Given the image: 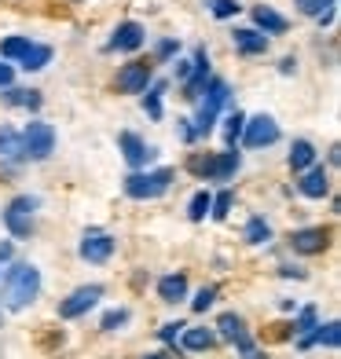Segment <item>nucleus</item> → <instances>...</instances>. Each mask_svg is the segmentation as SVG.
I'll use <instances>...</instances> for the list:
<instances>
[{
    "mask_svg": "<svg viewBox=\"0 0 341 359\" xmlns=\"http://www.w3.org/2000/svg\"><path fill=\"white\" fill-rule=\"evenodd\" d=\"M52 151H55V128L48 121H29L22 128V158L44 161V158H52Z\"/></svg>",
    "mask_w": 341,
    "mask_h": 359,
    "instance_id": "5",
    "label": "nucleus"
},
{
    "mask_svg": "<svg viewBox=\"0 0 341 359\" xmlns=\"http://www.w3.org/2000/svg\"><path fill=\"white\" fill-rule=\"evenodd\" d=\"M279 125H275V118H268V114H257V118H246V128H242V140L250 151H265V147L279 143Z\"/></svg>",
    "mask_w": 341,
    "mask_h": 359,
    "instance_id": "8",
    "label": "nucleus"
},
{
    "mask_svg": "<svg viewBox=\"0 0 341 359\" xmlns=\"http://www.w3.org/2000/svg\"><path fill=\"white\" fill-rule=\"evenodd\" d=\"M316 326H319V312H316V308L312 304H308V308H301V312H297V319H294V334H312L316 330Z\"/></svg>",
    "mask_w": 341,
    "mask_h": 359,
    "instance_id": "30",
    "label": "nucleus"
},
{
    "mask_svg": "<svg viewBox=\"0 0 341 359\" xmlns=\"http://www.w3.org/2000/svg\"><path fill=\"white\" fill-rule=\"evenodd\" d=\"M242 359H265V352H257V348H246V352H242Z\"/></svg>",
    "mask_w": 341,
    "mask_h": 359,
    "instance_id": "46",
    "label": "nucleus"
},
{
    "mask_svg": "<svg viewBox=\"0 0 341 359\" xmlns=\"http://www.w3.org/2000/svg\"><path fill=\"white\" fill-rule=\"evenodd\" d=\"M184 326H187V323H180V319H176V323H166V326L158 330V337L166 341V345L176 348V341H180V334H184ZM176 352H180V348H176ZM176 352H173V355H176Z\"/></svg>",
    "mask_w": 341,
    "mask_h": 359,
    "instance_id": "35",
    "label": "nucleus"
},
{
    "mask_svg": "<svg viewBox=\"0 0 341 359\" xmlns=\"http://www.w3.org/2000/svg\"><path fill=\"white\" fill-rule=\"evenodd\" d=\"M118 147H121V154H125V161H128L133 169H143L147 161L158 158V147H147L136 133H121V136H118Z\"/></svg>",
    "mask_w": 341,
    "mask_h": 359,
    "instance_id": "13",
    "label": "nucleus"
},
{
    "mask_svg": "<svg viewBox=\"0 0 341 359\" xmlns=\"http://www.w3.org/2000/svg\"><path fill=\"white\" fill-rule=\"evenodd\" d=\"M158 297L166 301V304H180L187 297V275L184 271L161 275V279H158Z\"/></svg>",
    "mask_w": 341,
    "mask_h": 359,
    "instance_id": "18",
    "label": "nucleus"
},
{
    "mask_svg": "<svg viewBox=\"0 0 341 359\" xmlns=\"http://www.w3.org/2000/svg\"><path fill=\"white\" fill-rule=\"evenodd\" d=\"M294 4H297V11H301V15H312V19H319L323 11L337 8V0H294Z\"/></svg>",
    "mask_w": 341,
    "mask_h": 359,
    "instance_id": "32",
    "label": "nucleus"
},
{
    "mask_svg": "<svg viewBox=\"0 0 341 359\" xmlns=\"http://www.w3.org/2000/svg\"><path fill=\"white\" fill-rule=\"evenodd\" d=\"M312 345L337 348V345H341V323H323V326H316L312 334L301 337V348H312Z\"/></svg>",
    "mask_w": 341,
    "mask_h": 359,
    "instance_id": "20",
    "label": "nucleus"
},
{
    "mask_svg": "<svg viewBox=\"0 0 341 359\" xmlns=\"http://www.w3.org/2000/svg\"><path fill=\"white\" fill-rule=\"evenodd\" d=\"M143 41H147V29H143L140 22H118V29H114V37H110V52H140Z\"/></svg>",
    "mask_w": 341,
    "mask_h": 359,
    "instance_id": "12",
    "label": "nucleus"
},
{
    "mask_svg": "<svg viewBox=\"0 0 341 359\" xmlns=\"http://www.w3.org/2000/svg\"><path fill=\"white\" fill-rule=\"evenodd\" d=\"M103 297V286L100 283H92V286H77L70 297H62L59 301V319H81V316H88L95 304H100Z\"/></svg>",
    "mask_w": 341,
    "mask_h": 359,
    "instance_id": "9",
    "label": "nucleus"
},
{
    "mask_svg": "<svg viewBox=\"0 0 341 359\" xmlns=\"http://www.w3.org/2000/svg\"><path fill=\"white\" fill-rule=\"evenodd\" d=\"M297 191L305 194V198H327L330 194V176L323 165H312V169H305L301 180H297Z\"/></svg>",
    "mask_w": 341,
    "mask_h": 359,
    "instance_id": "16",
    "label": "nucleus"
},
{
    "mask_svg": "<svg viewBox=\"0 0 341 359\" xmlns=\"http://www.w3.org/2000/svg\"><path fill=\"white\" fill-rule=\"evenodd\" d=\"M242 128H246V114L242 110H232L224 121V140H227V151H235L239 140H242Z\"/></svg>",
    "mask_w": 341,
    "mask_h": 359,
    "instance_id": "27",
    "label": "nucleus"
},
{
    "mask_svg": "<svg viewBox=\"0 0 341 359\" xmlns=\"http://www.w3.org/2000/svg\"><path fill=\"white\" fill-rule=\"evenodd\" d=\"M173 55H180V41L161 37V41H158V48H154V59H158V62H169Z\"/></svg>",
    "mask_w": 341,
    "mask_h": 359,
    "instance_id": "36",
    "label": "nucleus"
},
{
    "mask_svg": "<svg viewBox=\"0 0 341 359\" xmlns=\"http://www.w3.org/2000/svg\"><path fill=\"white\" fill-rule=\"evenodd\" d=\"M77 253H81V260H88V264H107L114 257V238L107 231H100V227H92V231H85V238H81Z\"/></svg>",
    "mask_w": 341,
    "mask_h": 359,
    "instance_id": "10",
    "label": "nucleus"
},
{
    "mask_svg": "<svg viewBox=\"0 0 341 359\" xmlns=\"http://www.w3.org/2000/svg\"><path fill=\"white\" fill-rule=\"evenodd\" d=\"M176 128H180V136H184V143H194V140H199V133H194V125H191V118H176Z\"/></svg>",
    "mask_w": 341,
    "mask_h": 359,
    "instance_id": "38",
    "label": "nucleus"
},
{
    "mask_svg": "<svg viewBox=\"0 0 341 359\" xmlns=\"http://www.w3.org/2000/svg\"><path fill=\"white\" fill-rule=\"evenodd\" d=\"M41 202L34 194H19V198H11V205L4 209V227L11 231V238H29L34 235V209Z\"/></svg>",
    "mask_w": 341,
    "mask_h": 359,
    "instance_id": "6",
    "label": "nucleus"
},
{
    "mask_svg": "<svg viewBox=\"0 0 341 359\" xmlns=\"http://www.w3.org/2000/svg\"><path fill=\"white\" fill-rule=\"evenodd\" d=\"M29 44H34L29 37H4V41H0V59H4V62H19Z\"/></svg>",
    "mask_w": 341,
    "mask_h": 359,
    "instance_id": "28",
    "label": "nucleus"
},
{
    "mask_svg": "<svg viewBox=\"0 0 341 359\" xmlns=\"http://www.w3.org/2000/svg\"><path fill=\"white\" fill-rule=\"evenodd\" d=\"M290 169L294 172H305V169H312L316 165V147L308 143V140H294V147H290Z\"/></svg>",
    "mask_w": 341,
    "mask_h": 359,
    "instance_id": "21",
    "label": "nucleus"
},
{
    "mask_svg": "<svg viewBox=\"0 0 341 359\" xmlns=\"http://www.w3.org/2000/svg\"><path fill=\"white\" fill-rule=\"evenodd\" d=\"M191 67H194L191 59H176V81H180V85H184V81L191 77Z\"/></svg>",
    "mask_w": 341,
    "mask_h": 359,
    "instance_id": "40",
    "label": "nucleus"
},
{
    "mask_svg": "<svg viewBox=\"0 0 341 359\" xmlns=\"http://www.w3.org/2000/svg\"><path fill=\"white\" fill-rule=\"evenodd\" d=\"M0 326H4V308H0Z\"/></svg>",
    "mask_w": 341,
    "mask_h": 359,
    "instance_id": "47",
    "label": "nucleus"
},
{
    "mask_svg": "<svg viewBox=\"0 0 341 359\" xmlns=\"http://www.w3.org/2000/svg\"><path fill=\"white\" fill-rule=\"evenodd\" d=\"M232 41H235V48H239V55H265L268 44H272L265 34H257V29H235Z\"/></svg>",
    "mask_w": 341,
    "mask_h": 359,
    "instance_id": "19",
    "label": "nucleus"
},
{
    "mask_svg": "<svg viewBox=\"0 0 341 359\" xmlns=\"http://www.w3.org/2000/svg\"><path fill=\"white\" fill-rule=\"evenodd\" d=\"M217 330H220V337H224V341H232V345H235L239 352L253 348V337L246 334V323H242V316H235V312H224V316L217 319Z\"/></svg>",
    "mask_w": 341,
    "mask_h": 359,
    "instance_id": "14",
    "label": "nucleus"
},
{
    "mask_svg": "<svg viewBox=\"0 0 341 359\" xmlns=\"http://www.w3.org/2000/svg\"><path fill=\"white\" fill-rule=\"evenodd\" d=\"M246 242L250 246H268L272 242V224L265 217H250L246 220Z\"/></svg>",
    "mask_w": 341,
    "mask_h": 359,
    "instance_id": "26",
    "label": "nucleus"
},
{
    "mask_svg": "<svg viewBox=\"0 0 341 359\" xmlns=\"http://www.w3.org/2000/svg\"><path fill=\"white\" fill-rule=\"evenodd\" d=\"M327 246H330V231H327V227H301V231L290 235V250L301 253V257H319Z\"/></svg>",
    "mask_w": 341,
    "mask_h": 359,
    "instance_id": "11",
    "label": "nucleus"
},
{
    "mask_svg": "<svg viewBox=\"0 0 341 359\" xmlns=\"http://www.w3.org/2000/svg\"><path fill=\"white\" fill-rule=\"evenodd\" d=\"M213 345H217V334L206 330V326H184L180 341H176V348H184V352H209Z\"/></svg>",
    "mask_w": 341,
    "mask_h": 359,
    "instance_id": "17",
    "label": "nucleus"
},
{
    "mask_svg": "<svg viewBox=\"0 0 341 359\" xmlns=\"http://www.w3.org/2000/svg\"><path fill=\"white\" fill-rule=\"evenodd\" d=\"M169 88V81H151L147 92H143V110H147V118H161V95H166Z\"/></svg>",
    "mask_w": 341,
    "mask_h": 359,
    "instance_id": "25",
    "label": "nucleus"
},
{
    "mask_svg": "<svg viewBox=\"0 0 341 359\" xmlns=\"http://www.w3.org/2000/svg\"><path fill=\"white\" fill-rule=\"evenodd\" d=\"M0 158H22V133L19 128H11V125H0Z\"/></svg>",
    "mask_w": 341,
    "mask_h": 359,
    "instance_id": "24",
    "label": "nucleus"
},
{
    "mask_svg": "<svg viewBox=\"0 0 341 359\" xmlns=\"http://www.w3.org/2000/svg\"><path fill=\"white\" fill-rule=\"evenodd\" d=\"M206 95H199V114H194V133L199 136H209L213 133V125L220 118V110L227 107V100H232V88H227L224 77H209V85L202 88Z\"/></svg>",
    "mask_w": 341,
    "mask_h": 359,
    "instance_id": "2",
    "label": "nucleus"
},
{
    "mask_svg": "<svg viewBox=\"0 0 341 359\" xmlns=\"http://www.w3.org/2000/svg\"><path fill=\"white\" fill-rule=\"evenodd\" d=\"M173 169H151V172H128L125 176V194L136 202H151L161 198L169 187H173Z\"/></svg>",
    "mask_w": 341,
    "mask_h": 359,
    "instance_id": "4",
    "label": "nucleus"
},
{
    "mask_svg": "<svg viewBox=\"0 0 341 359\" xmlns=\"http://www.w3.org/2000/svg\"><path fill=\"white\" fill-rule=\"evenodd\" d=\"M48 62H52V48H48V44H29L26 55L19 59V67H22L26 74H37V70L48 67Z\"/></svg>",
    "mask_w": 341,
    "mask_h": 359,
    "instance_id": "23",
    "label": "nucleus"
},
{
    "mask_svg": "<svg viewBox=\"0 0 341 359\" xmlns=\"http://www.w3.org/2000/svg\"><path fill=\"white\" fill-rule=\"evenodd\" d=\"M154 81V67L147 59H133V62H125V67L118 70V77H114V88H118L121 95H140V92H147V85Z\"/></svg>",
    "mask_w": 341,
    "mask_h": 359,
    "instance_id": "7",
    "label": "nucleus"
},
{
    "mask_svg": "<svg viewBox=\"0 0 341 359\" xmlns=\"http://www.w3.org/2000/svg\"><path fill=\"white\" fill-rule=\"evenodd\" d=\"M140 359H173V352H147V355H140Z\"/></svg>",
    "mask_w": 341,
    "mask_h": 359,
    "instance_id": "45",
    "label": "nucleus"
},
{
    "mask_svg": "<svg viewBox=\"0 0 341 359\" xmlns=\"http://www.w3.org/2000/svg\"><path fill=\"white\" fill-rule=\"evenodd\" d=\"M0 100H4L8 107H26V110H41V92H34V88H4L0 92Z\"/></svg>",
    "mask_w": 341,
    "mask_h": 359,
    "instance_id": "22",
    "label": "nucleus"
},
{
    "mask_svg": "<svg viewBox=\"0 0 341 359\" xmlns=\"http://www.w3.org/2000/svg\"><path fill=\"white\" fill-rule=\"evenodd\" d=\"M213 301H217V290L213 286H202L199 293H194L191 308H194V312H206V308H213Z\"/></svg>",
    "mask_w": 341,
    "mask_h": 359,
    "instance_id": "37",
    "label": "nucleus"
},
{
    "mask_svg": "<svg viewBox=\"0 0 341 359\" xmlns=\"http://www.w3.org/2000/svg\"><path fill=\"white\" fill-rule=\"evenodd\" d=\"M128 319H133V312H128V308H110V312L103 316V330H121V326L128 323Z\"/></svg>",
    "mask_w": 341,
    "mask_h": 359,
    "instance_id": "34",
    "label": "nucleus"
},
{
    "mask_svg": "<svg viewBox=\"0 0 341 359\" xmlns=\"http://www.w3.org/2000/svg\"><path fill=\"white\" fill-rule=\"evenodd\" d=\"M206 4H209V11H213L217 19H235V15L242 11L239 0H206Z\"/></svg>",
    "mask_w": 341,
    "mask_h": 359,
    "instance_id": "33",
    "label": "nucleus"
},
{
    "mask_svg": "<svg viewBox=\"0 0 341 359\" xmlns=\"http://www.w3.org/2000/svg\"><path fill=\"white\" fill-rule=\"evenodd\" d=\"M242 165L239 151H220V154H191L187 158V172L199 180H232Z\"/></svg>",
    "mask_w": 341,
    "mask_h": 359,
    "instance_id": "3",
    "label": "nucleus"
},
{
    "mask_svg": "<svg viewBox=\"0 0 341 359\" xmlns=\"http://www.w3.org/2000/svg\"><path fill=\"white\" fill-rule=\"evenodd\" d=\"M0 260H11V242H0Z\"/></svg>",
    "mask_w": 341,
    "mask_h": 359,
    "instance_id": "44",
    "label": "nucleus"
},
{
    "mask_svg": "<svg viewBox=\"0 0 341 359\" xmlns=\"http://www.w3.org/2000/svg\"><path fill=\"white\" fill-rule=\"evenodd\" d=\"M232 205H235V194L232 191H220L217 198H213V205H209V217H213V220H227Z\"/></svg>",
    "mask_w": 341,
    "mask_h": 359,
    "instance_id": "31",
    "label": "nucleus"
},
{
    "mask_svg": "<svg viewBox=\"0 0 341 359\" xmlns=\"http://www.w3.org/2000/svg\"><path fill=\"white\" fill-rule=\"evenodd\" d=\"M253 26H257V34H272V37H279V34H286V29H290V22H286V15H279V11H275V8H268V4H257L253 11Z\"/></svg>",
    "mask_w": 341,
    "mask_h": 359,
    "instance_id": "15",
    "label": "nucleus"
},
{
    "mask_svg": "<svg viewBox=\"0 0 341 359\" xmlns=\"http://www.w3.org/2000/svg\"><path fill=\"white\" fill-rule=\"evenodd\" d=\"M279 275H286V279H290V275H294V279H305V271H301V268H290V264H283Z\"/></svg>",
    "mask_w": 341,
    "mask_h": 359,
    "instance_id": "42",
    "label": "nucleus"
},
{
    "mask_svg": "<svg viewBox=\"0 0 341 359\" xmlns=\"http://www.w3.org/2000/svg\"><path fill=\"white\" fill-rule=\"evenodd\" d=\"M11 81H15L11 62H4V59H0V92H4V88H11Z\"/></svg>",
    "mask_w": 341,
    "mask_h": 359,
    "instance_id": "39",
    "label": "nucleus"
},
{
    "mask_svg": "<svg viewBox=\"0 0 341 359\" xmlns=\"http://www.w3.org/2000/svg\"><path fill=\"white\" fill-rule=\"evenodd\" d=\"M294 70H297V59H294V55H286V59L279 62V74H294Z\"/></svg>",
    "mask_w": 341,
    "mask_h": 359,
    "instance_id": "41",
    "label": "nucleus"
},
{
    "mask_svg": "<svg viewBox=\"0 0 341 359\" xmlns=\"http://www.w3.org/2000/svg\"><path fill=\"white\" fill-rule=\"evenodd\" d=\"M209 205H213V194H209V191H199V194L191 198V205H187V217H191L194 224L206 220V217H209Z\"/></svg>",
    "mask_w": 341,
    "mask_h": 359,
    "instance_id": "29",
    "label": "nucleus"
},
{
    "mask_svg": "<svg viewBox=\"0 0 341 359\" xmlns=\"http://www.w3.org/2000/svg\"><path fill=\"white\" fill-rule=\"evenodd\" d=\"M334 15H337V8H330V11H323V15H319V26H330V22H334Z\"/></svg>",
    "mask_w": 341,
    "mask_h": 359,
    "instance_id": "43",
    "label": "nucleus"
},
{
    "mask_svg": "<svg viewBox=\"0 0 341 359\" xmlns=\"http://www.w3.org/2000/svg\"><path fill=\"white\" fill-rule=\"evenodd\" d=\"M41 293V271L26 260H15L0 279V308H11V312H22L37 301Z\"/></svg>",
    "mask_w": 341,
    "mask_h": 359,
    "instance_id": "1",
    "label": "nucleus"
}]
</instances>
